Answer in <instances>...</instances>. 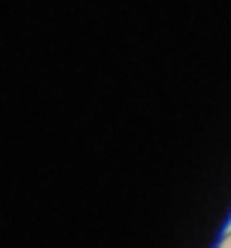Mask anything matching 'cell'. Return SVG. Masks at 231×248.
Wrapping results in <instances>:
<instances>
[{"mask_svg": "<svg viewBox=\"0 0 231 248\" xmlns=\"http://www.w3.org/2000/svg\"><path fill=\"white\" fill-rule=\"evenodd\" d=\"M217 248H231V232H227V234L222 236V241H219Z\"/></svg>", "mask_w": 231, "mask_h": 248, "instance_id": "obj_1", "label": "cell"}]
</instances>
